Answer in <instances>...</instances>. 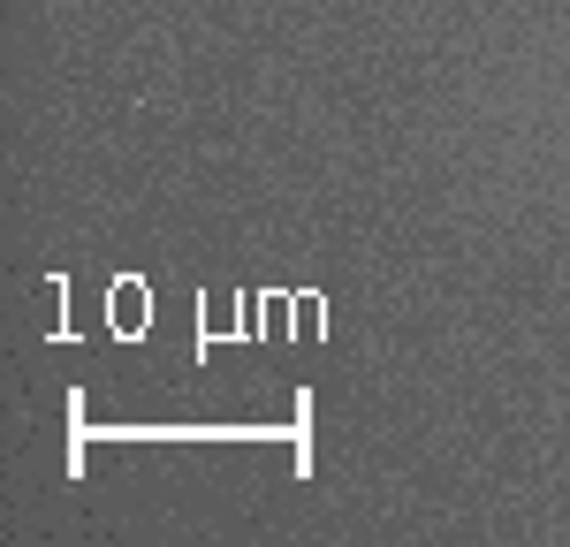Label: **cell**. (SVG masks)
Wrapping results in <instances>:
<instances>
[{
    "label": "cell",
    "mask_w": 570,
    "mask_h": 547,
    "mask_svg": "<svg viewBox=\"0 0 570 547\" xmlns=\"http://www.w3.org/2000/svg\"><path fill=\"white\" fill-rule=\"evenodd\" d=\"M115 319H122V327H137V319H145V297H137V289H122V297H115Z\"/></svg>",
    "instance_id": "1"
}]
</instances>
